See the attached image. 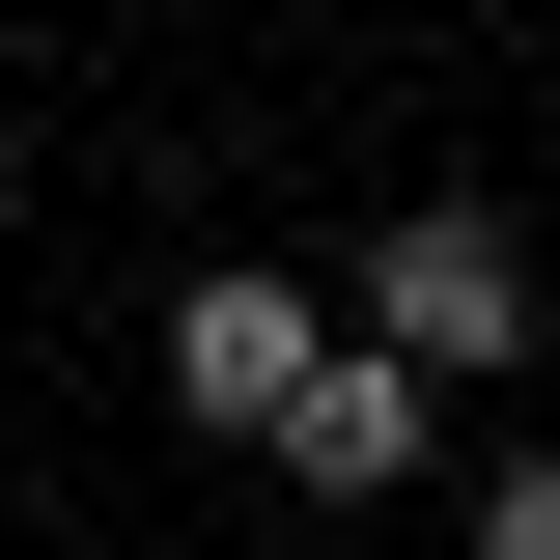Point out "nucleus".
<instances>
[{
	"instance_id": "1",
	"label": "nucleus",
	"mask_w": 560,
	"mask_h": 560,
	"mask_svg": "<svg viewBox=\"0 0 560 560\" xmlns=\"http://www.w3.org/2000/svg\"><path fill=\"white\" fill-rule=\"evenodd\" d=\"M364 364H420V393H504V364H533V253H504V197H420L393 253H364Z\"/></svg>"
},
{
	"instance_id": "2",
	"label": "nucleus",
	"mask_w": 560,
	"mask_h": 560,
	"mask_svg": "<svg viewBox=\"0 0 560 560\" xmlns=\"http://www.w3.org/2000/svg\"><path fill=\"white\" fill-rule=\"evenodd\" d=\"M168 393H197L224 448H280V420L337 393V308H308L280 253H224V280H168Z\"/></svg>"
},
{
	"instance_id": "3",
	"label": "nucleus",
	"mask_w": 560,
	"mask_h": 560,
	"mask_svg": "<svg viewBox=\"0 0 560 560\" xmlns=\"http://www.w3.org/2000/svg\"><path fill=\"white\" fill-rule=\"evenodd\" d=\"M420 448H448V393H420V364H364V337H337V393L280 420V477H308V504H393Z\"/></svg>"
},
{
	"instance_id": "4",
	"label": "nucleus",
	"mask_w": 560,
	"mask_h": 560,
	"mask_svg": "<svg viewBox=\"0 0 560 560\" xmlns=\"http://www.w3.org/2000/svg\"><path fill=\"white\" fill-rule=\"evenodd\" d=\"M477 560H560V448H504V477H477Z\"/></svg>"
}]
</instances>
